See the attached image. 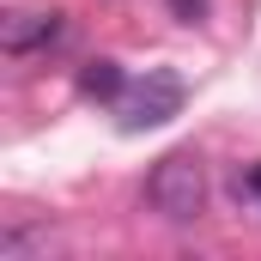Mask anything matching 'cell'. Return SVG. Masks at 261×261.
Returning a JSON list of instances; mask_svg holds the SVG:
<instances>
[{"mask_svg":"<svg viewBox=\"0 0 261 261\" xmlns=\"http://www.w3.org/2000/svg\"><path fill=\"white\" fill-rule=\"evenodd\" d=\"M146 200H152V213H164L170 225L200 219V200H206V164H200V152H164V158L152 164Z\"/></svg>","mask_w":261,"mask_h":261,"instance_id":"cell-1","label":"cell"},{"mask_svg":"<svg viewBox=\"0 0 261 261\" xmlns=\"http://www.w3.org/2000/svg\"><path fill=\"white\" fill-rule=\"evenodd\" d=\"M182 97H189V85H182V73H170V67H146V79H134L128 91H122V128L140 134V128H158V122H170L176 110H182Z\"/></svg>","mask_w":261,"mask_h":261,"instance_id":"cell-2","label":"cell"},{"mask_svg":"<svg viewBox=\"0 0 261 261\" xmlns=\"http://www.w3.org/2000/svg\"><path fill=\"white\" fill-rule=\"evenodd\" d=\"M61 31H67L61 6H24V12H12V18L0 24V49H6V55H37V49L61 43Z\"/></svg>","mask_w":261,"mask_h":261,"instance_id":"cell-3","label":"cell"},{"mask_svg":"<svg viewBox=\"0 0 261 261\" xmlns=\"http://www.w3.org/2000/svg\"><path fill=\"white\" fill-rule=\"evenodd\" d=\"M79 91H85V97H97V103H122L128 73H122L116 61H85V67H79Z\"/></svg>","mask_w":261,"mask_h":261,"instance_id":"cell-4","label":"cell"},{"mask_svg":"<svg viewBox=\"0 0 261 261\" xmlns=\"http://www.w3.org/2000/svg\"><path fill=\"white\" fill-rule=\"evenodd\" d=\"M31 249H43V237H37V231H18V225H6V231H0V261H24Z\"/></svg>","mask_w":261,"mask_h":261,"instance_id":"cell-5","label":"cell"},{"mask_svg":"<svg viewBox=\"0 0 261 261\" xmlns=\"http://www.w3.org/2000/svg\"><path fill=\"white\" fill-rule=\"evenodd\" d=\"M170 12H176L182 24H200V18H206V0H170Z\"/></svg>","mask_w":261,"mask_h":261,"instance_id":"cell-6","label":"cell"},{"mask_svg":"<svg viewBox=\"0 0 261 261\" xmlns=\"http://www.w3.org/2000/svg\"><path fill=\"white\" fill-rule=\"evenodd\" d=\"M243 189H249V195L261 200V164H249V176H243Z\"/></svg>","mask_w":261,"mask_h":261,"instance_id":"cell-7","label":"cell"}]
</instances>
